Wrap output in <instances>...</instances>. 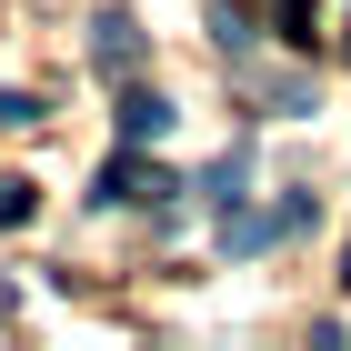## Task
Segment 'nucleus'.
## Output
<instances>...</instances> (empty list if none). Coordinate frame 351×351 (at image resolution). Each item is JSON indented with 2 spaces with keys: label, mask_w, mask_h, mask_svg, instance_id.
<instances>
[{
  "label": "nucleus",
  "mask_w": 351,
  "mask_h": 351,
  "mask_svg": "<svg viewBox=\"0 0 351 351\" xmlns=\"http://www.w3.org/2000/svg\"><path fill=\"white\" fill-rule=\"evenodd\" d=\"M301 221H311V191H291V201H271V211H221V251H231V261H251V251L291 241Z\"/></svg>",
  "instance_id": "obj_1"
},
{
  "label": "nucleus",
  "mask_w": 351,
  "mask_h": 351,
  "mask_svg": "<svg viewBox=\"0 0 351 351\" xmlns=\"http://www.w3.org/2000/svg\"><path fill=\"white\" fill-rule=\"evenodd\" d=\"M171 171L161 161H141V141H121V161H101V191H90V201H171Z\"/></svg>",
  "instance_id": "obj_2"
},
{
  "label": "nucleus",
  "mask_w": 351,
  "mask_h": 351,
  "mask_svg": "<svg viewBox=\"0 0 351 351\" xmlns=\"http://www.w3.org/2000/svg\"><path fill=\"white\" fill-rule=\"evenodd\" d=\"M90 60H101L110 81L141 60V21H131V10H101V21H90Z\"/></svg>",
  "instance_id": "obj_3"
},
{
  "label": "nucleus",
  "mask_w": 351,
  "mask_h": 351,
  "mask_svg": "<svg viewBox=\"0 0 351 351\" xmlns=\"http://www.w3.org/2000/svg\"><path fill=\"white\" fill-rule=\"evenodd\" d=\"M110 121H121V141H161L171 121H181V110H171L161 90H141V81H131V90H121V110H110Z\"/></svg>",
  "instance_id": "obj_4"
},
{
  "label": "nucleus",
  "mask_w": 351,
  "mask_h": 351,
  "mask_svg": "<svg viewBox=\"0 0 351 351\" xmlns=\"http://www.w3.org/2000/svg\"><path fill=\"white\" fill-rule=\"evenodd\" d=\"M201 201H211V211H241L251 201V151H221V161L201 171Z\"/></svg>",
  "instance_id": "obj_5"
},
{
  "label": "nucleus",
  "mask_w": 351,
  "mask_h": 351,
  "mask_svg": "<svg viewBox=\"0 0 351 351\" xmlns=\"http://www.w3.org/2000/svg\"><path fill=\"white\" fill-rule=\"evenodd\" d=\"M271 21H281V40H291V51H311V40H322V10H311V0H271Z\"/></svg>",
  "instance_id": "obj_6"
},
{
  "label": "nucleus",
  "mask_w": 351,
  "mask_h": 351,
  "mask_svg": "<svg viewBox=\"0 0 351 351\" xmlns=\"http://www.w3.org/2000/svg\"><path fill=\"white\" fill-rule=\"evenodd\" d=\"M30 121H40V101L30 90H0V131H30Z\"/></svg>",
  "instance_id": "obj_7"
},
{
  "label": "nucleus",
  "mask_w": 351,
  "mask_h": 351,
  "mask_svg": "<svg viewBox=\"0 0 351 351\" xmlns=\"http://www.w3.org/2000/svg\"><path fill=\"white\" fill-rule=\"evenodd\" d=\"M10 221H30V181H0V231Z\"/></svg>",
  "instance_id": "obj_8"
},
{
  "label": "nucleus",
  "mask_w": 351,
  "mask_h": 351,
  "mask_svg": "<svg viewBox=\"0 0 351 351\" xmlns=\"http://www.w3.org/2000/svg\"><path fill=\"white\" fill-rule=\"evenodd\" d=\"M341 281H351V251H341Z\"/></svg>",
  "instance_id": "obj_9"
}]
</instances>
